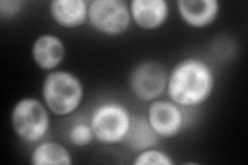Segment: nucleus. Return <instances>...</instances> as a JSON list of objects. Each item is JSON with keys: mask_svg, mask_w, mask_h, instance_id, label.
Wrapping results in <instances>:
<instances>
[{"mask_svg": "<svg viewBox=\"0 0 248 165\" xmlns=\"http://www.w3.org/2000/svg\"><path fill=\"white\" fill-rule=\"evenodd\" d=\"M214 85L210 65L199 58H186L177 63L168 75L167 91L176 105L189 107L207 101Z\"/></svg>", "mask_w": 248, "mask_h": 165, "instance_id": "f257e3e1", "label": "nucleus"}, {"mask_svg": "<svg viewBox=\"0 0 248 165\" xmlns=\"http://www.w3.org/2000/svg\"><path fill=\"white\" fill-rule=\"evenodd\" d=\"M42 93L46 106L53 114L67 116L80 106L84 96V88L76 75L57 70L45 77Z\"/></svg>", "mask_w": 248, "mask_h": 165, "instance_id": "f03ea898", "label": "nucleus"}, {"mask_svg": "<svg viewBox=\"0 0 248 165\" xmlns=\"http://www.w3.org/2000/svg\"><path fill=\"white\" fill-rule=\"evenodd\" d=\"M40 100L25 97L15 105L12 111V126L21 139L36 144L46 136L50 128L48 109Z\"/></svg>", "mask_w": 248, "mask_h": 165, "instance_id": "7ed1b4c3", "label": "nucleus"}, {"mask_svg": "<svg viewBox=\"0 0 248 165\" xmlns=\"http://www.w3.org/2000/svg\"><path fill=\"white\" fill-rule=\"evenodd\" d=\"M131 122L128 109L118 102H106L92 113L90 125L94 138L104 145L123 143Z\"/></svg>", "mask_w": 248, "mask_h": 165, "instance_id": "20e7f679", "label": "nucleus"}, {"mask_svg": "<svg viewBox=\"0 0 248 165\" xmlns=\"http://www.w3.org/2000/svg\"><path fill=\"white\" fill-rule=\"evenodd\" d=\"M88 20L98 32L108 36L123 34L129 28V6L122 0H94L89 3Z\"/></svg>", "mask_w": 248, "mask_h": 165, "instance_id": "39448f33", "label": "nucleus"}, {"mask_svg": "<svg viewBox=\"0 0 248 165\" xmlns=\"http://www.w3.org/2000/svg\"><path fill=\"white\" fill-rule=\"evenodd\" d=\"M168 74L165 67L156 61H145L131 70L129 88L139 100L152 102L167 90Z\"/></svg>", "mask_w": 248, "mask_h": 165, "instance_id": "423d86ee", "label": "nucleus"}, {"mask_svg": "<svg viewBox=\"0 0 248 165\" xmlns=\"http://www.w3.org/2000/svg\"><path fill=\"white\" fill-rule=\"evenodd\" d=\"M147 120L159 137L170 138L179 135L183 127L184 117L179 105L175 102L156 99L149 105Z\"/></svg>", "mask_w": 248, "mask_h": 165, "instance_id": "0eeeda50", "label": "nucleus"}, {"mask_svg": "<svg viewBox=\"0 0 248 165\" xmlns=\"http://www.w3.org/2000/svg\"><path fill=\"white\" fill-rule=\"evenodd\" d=\"M131 19L144 30H155L169 17V3L165 0H134L129 4Z\"/></svg>", "mask_w": 248, "mask_h": 165, "instance_id": "6e6552de", "label": "nucleus"}, {"mask_svg": "<svg viewBox=\"0 0 248 165\" xmlns=\"http://www.w3.org/2000/svg\"><path fill=\"white\" fill-rule=\"evenodd\" d=\"M177 9L181 19L192 28H205L215 21L219 14L217 0H180Z\"/></svg>", "mask_w": 248, "mask_h": 165, "instance_id": "1a4fd4ad", "label": "nucleus"}, {"mask_svg": "<svg viewBox=\"0 0 248 165\" xmlns=\"http://www.w3.org/2000/svg\"><path fill=\"white\" fill-rule=\"evenodd\" d=\"M89 3L86 0H54L50 3L51 17L61 27L78 28L88 20Z\"/></svg>", "mask_w": 248, "mask_h": 165, "instance_id": "9d476101", "label": "nucleus"}, {"mask_svg": "<svg viewBox=\"0 0 248 165\" xmlns=\"http://www.w3.org/2000/svg\"><path fill=\"white\" fill-rule=\"evenodd\" d=\"M65 56V46L61 39L53 34L38 36L32 45V58L44 70L56 68Z\"/></svg>", "mask_w": 248, "mask_h": 165, "instance_id": "9b49d317", "label": "nucleus"}, {"mask_svg": "<svg viewBox=\"0 0 248 165\" xmlns=\"http://www.w3.org/2000/svg\"><path fill=\"white\" fill-rule=\"evenodd\" d=\"M159 136L154 132L147 117L134 115L127 135L123 143L127 149L135 153H140L152 149L159 143Z\"/></svg>", "mask_w": 248, "mask_h": 165, "instance_id": "f8f14e48", "label": "nucleus"}, {"mask_svg": "<svg viewBox=\"0 0 248 165\" xmlns=\"http://www.w3.org/2000/svg\"><path fill=\"white\" fill-rule=\"evenodd\" d=\"M33 165H72L73 159L67 149L54 141L38 144L30 156Z\"/></svg>", "mask_w": 248, "mask_h": 165, "instance_id": "ddd939ff", "label": "nucleus"}, {"mask_svg": "<svg viewBox=\"0 0 248 165\" xmlns=\"http://www.w3.org/2000/svg\"><path fill=\"white\" fill-rule=\"evenodd\" d=\"M67 138L69 143L77 147H86L94 139V135L90 123L78 122L72 125L67 132Z\"/></svg>", "mask_w": 248, "mask_h": 165, "instance_id": "4468645a", "label": "nucleus"}, {"mask_svg": "<svg viewBox=\"0 0 248 165\" xmlns=\"http://www.w3.org/2000/svg\"><path fill=\"white\" fill-rule=\"evenodd\" d=\"M136 165H173L175 162L170 159V157L166 153L159 150L148 149L140 152L134 161Z\"/></svg>", "mask_w": 248, "mask_h": 165, "instance_id": "2eb2a0df", "label": "nucleus"}, {"mask_svg": "<svg viewBox=\"0 0 248 165\" xmlns=\"http://www.w3.org/2000/svg\"><path fill=\"white\" fill-rule=\"evenodd\" d=\"M23 4H24L23 1H15V0L5 1L4 0V1L0 2V15L2 18L13 17L22 10Z\"/></svg>", "mask_w": 248, "mask_h": 165, "instance_id": "dca6fc26", "label": "nucleus"}]
</instances>
